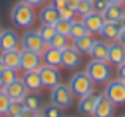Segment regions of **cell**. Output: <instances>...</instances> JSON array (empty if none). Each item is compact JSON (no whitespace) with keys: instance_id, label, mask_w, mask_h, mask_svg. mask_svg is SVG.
<instances>
[{"instance_id":"cell-39","label":"cell","mask_w":125,"mask_h":117,"mask_svg":"<svg viewBox=\"0 0 125 117\" xmlns=\"http://www.w3.org/2000/svg\"><path fill=\"white\" fill-rule=\"evenodd\" d=\"M117 41H119V43L125 48V27L120 29V33H119V38H117Z\"/></svg>"},{"instance_id":"cell-44","label":"cell","mask_w":125,"mask_h":117,"mask_svg":"<svg viewBox=\"0 0 125 117\" xmlns=\"http://www.w3.org/2000/svg\"><path fill=\"white\" fill-rule=\"evenodd\" d=\"M35 117H44V116H43V114H37V116H35Z\"/></svg>"},{"instance_id":"cell-18","label":"cell","mask_w":125,"mask_h":117,"mask_svg":"<svg viewBox=\"0 0 125 117\" xmlns=\"http://www.w3.org/2000/svg\"><path fill=\"white\" fill-rule=\"evenodd\" d=\"M59 19H60V14L54 5H46L40 11V21L43 22V25H54Z\"/></svg>"},{"instance_id":"cell-45","label":"cell","mask_w":125,"mask_h":117,"mask_svg":"<svg viewBox=\"0 0 125 117\" xmlns=\"http://www.w3.org/2000/svg\"><path fill=\"white\" fill-rule=\"evenodd\" d=\"M124 27H125V16H124Z\"/></svg>"},{"instance_id":"cell-49","label":"cell","mask_w":125,"mask_h":117,"mask_svg":"<svg viewBox=\"0 0 125 117\" xmlns=\"http://www.w3.org/2000/svg\"><path fill=\"white\" fill-rule=\"evenodd\" d=\"M120 117H125V116H120Z\"/></svg>"},{"instance_id":"cell-37","label":"cell","mask_w":125,"mask_h":117,"mask_svg":"<svg viewBox=\"0 0 125 117\" xmlns=\"http://www.w3.org/2000/svg\"><path fill=\"white\" fill-rule=\"evenodd\" d=\"M52 2H54L52 5H54L57 10H62V8H65V6H68V2H67V0H52Z\"/></svg>"},{"instance_id":"cell-20","label":"cell","mask_w":125,"mask_h":117,"mask_svg":"<svg viewBox=\"0 0 125 117\" xmlns=\"http://www.w3.org/2000/svg\"><path fill=\"white\" fill-rule=\"evenodd\" d=\"M43 62L49 67H55L62 65V51L54 49V48H46L44 52H43Z\"/></svg>"},{"instance_id":"cell-6","label":"cell","mask_w":125,"mask_h":117,"mask_svg":"<svg viewBox=\"0 0 125 117\" xmlns=\"http://www.w3.org/2000/svg\"><path fill=\"white\" fill-rule=\"evenodd\" d=\"M21 44H22V49H27V51H33V52H38L41 56L44 52L46 46L48 44L44 43V40L41 38L40 32L38 30H29L22 35L21 38Z\"/></svg>"},{"instance_id":"cell-48","label":"cell","mask_w":125,"mask_h":117,"mask_svg":"<svg viewBox=\"0 0 125 117\" xmlns=\"http://www.w3.org/2000/svg\"><path fill=\"white\" fill-rule=\"evenodd\" d=\"M122 3H125V0H122Z\"/></svg>"},{"instance_id":"cell-46","label":"cell","mask_w":125,"mask_h":117,"mask_svg":"<svg viewBox=\"0 0 125 117\" xmlns=\"http://www.w3.org/2000/svg\"><path fill=\"white\" fill-rule=\"evenodd\" d=\"M2 32H3V30H2V27H0V35H2Z\"/></svg>"},{"instance_id":"cell-34","label":"cell","mask_w":125,"mask_h":117,"mask_svg":"<svg viewBox=\"0 0 125 117\" xmlns=\"http://www.w3.org/2000/svg\"><path fill=\"white\" fill-rule=\"evenodd\" d=\"M108 5H109V3H108L106 0H94V2H92L94 13H98V14H103V13L106 11Z\"/></svg>"},{"instance_id":"cell-3","label":"cell","mask_w":125,"mask_h":117,"mask_svg":"<svg viewBox=\"0 0 125 117\" xmlns=\"http://www.w3.org/2000/svg\"><path fill=\"white\" fill-rule=\"evenodd\" d=\"M11 21L14 22L18 27H32L33 22H35L33 6L19 2L18 5L11 10Z\"/></svg>"},{"instance_id":"cell-17","label":"cell","mask_w":125,"mask_h":117,"mask_svg":"<svg viewBox=\"0 0 125 117\" xmlns=\"http://www.w3.org/2000/svg\"><path fill=\"white\" fill-rule=\"evenodd\" d=\"M2 60L5 63L6 68L18 71L21 68V51L19 49H11V51H3L2 54Z\"/></svg>"},{"instance_id":"cell-47","label":"cell","mask_w":125,"mask_h":117,"mask_svg":"<svg viewBox=\"0 0 125 117\" xmlns=\"http://www.w3.org/2000/svg\"><path fill=\"white\" fill-rule=\"evenodd\" d=\"M85 2H94V0H85Z\"/></svg>"},{"instance_id":"cell-29","label":"cell","mask_w":125,"mask_h":117,"mask_svg":"<svg viewBox=\"0 0 125 117\" xmlns=\"http://www.w3.org/2000/svg\"><path fill=\"white\" fill-rule=\"evenodd\" d=\"M43 116L44 117H63V112H62V108L55 105H46L43 108Z\"/></svg>"},{"instance_id":"cell-43","label":"cell","mask_w":125,"mask_h":117,"mask_svg":"<svg viewBox=\"0 0 125 117\" xmlns=\"http://www.w3.org/2000/svg\"><path fill=\"white\" fill-rule=\"evenodd\" d=\"M0 89H3V84H2V78H0Z\"/></svg>"},{"instance_id":"cell-16","label":"cell","mask_w":125,"mask_h":117,"mask_svg":"<svg viewBox=\"0 0 125 117\" xmlns=\"http://www.w3.org/2000/svg\"><path fill=\"white\" fill-rule=\"evenodd\" d=\"M108 62L111 65H120L125 62V48L119 41L109 43V51H108Z\"/></svg>"},{"instance_id":"cell-15","label":"cell","mask_w":125,"mask_h":117,"mask_svg":"<svg viewBox=\"0 0 125 117\" xmlns=\"http://www.w3.org/2000/svg\"><path fill=\"white\" fill-rule=\"evenodd\" d=\"M114 114V103L109 101V100L104 97V93H100V98H98V103L95 106L94 111V117H113Z\"/></svg>"},{"instance_id":"cell-19","label":"cell","mask_w":125,"mask_h":117,"mask_svg":"<svg viewBox=\"0 0 125 117\" xmlns=\"http://www.w3.org/2000/svg\"><path fill=\"white\" fill-rule=\"evenodd\" d=\"M108 51H109V44L106 41H97L95 40L94 46L90 49V54L94 60H101V62H108Z\"/></svg>"},{"instance_id":"cell-21","label":"cell","mask_w":125,"mask_h":117,"mask_svg":"<svg viewBox=\"0 0 125 117\" xmlns=\"http://www.w3.org/2000/svg\"><path fill=\"white\" fill-rule=\"evenodd\" d=\"M24 106L25 109L29 111H33V112H38L40 109H43V98L41 95H38L37 92H32V93H27L24 97Z\"/></svg>"},{"instance_id":"cell-40","label":"cell","mask_w":125,"mask_h":117,"mask_svg":"<svg viewBox=\"0 0 125 117\" xmlns=\"http://www.w3.org/2000/svg\"><path fill=\"white\" fill-rule=\"evenodd\" d=\"M68 2V6L70 8H73V10H76V6H78V3L81 2V0H67Z\"/></svg>"},{"instance_id":"cell-26","label":"cell","mask_w":125,"mask_h":117,"mask_svg":"<svg viewBox=\"0 0 125 117\" xmlns=\"http://www.w3.org/2000/svg\"><path fill=\"white\" fill-rule=\"evenodd\" d=\"M71 25H73V21H70V19H63V18H60V19H59V21L54 24L55 33L63 35V37H70Z\"/></svg>"},{"instance_id":"cell-12","label":"cell","mask_w":125,"mask_h":117,"mask_svg":"<svg viewBox=\"0 0 125 117\" xmlns=\"http://www.w3.org/2000/svg\"><path fill=\"white\" fill-rule=\"evenodd\" d=\"M83 22H84V25L87 27V30L90 32V35H92V33H100L106 21H104L103 14L90 13V14H87V16L83 18Z\"/></svg>"},{"instance_id":"cell-5","label":"cell","mask_w":125,"mask_h":117,"mask_svg":"<svg viewBox=\"0 0 125 117\" xmlns=\"http://www.w3.org/2000/svg\"><path fill=\"white\" fill-rule=\"evenodd\" d=\"M104 97L109 101L114 103V106L117 105H125V81L122 79H111L106 82V89H104Z\"/></svg>"},{"instance_id":"cell-31","label":"cell","mask_w":125,"mask_h":117,"mask_svg":"<svg viewBox=\"0 0 125 117\" xmlns=\"http://www.w3.org/2000/svg\"><path fill=\"white\" fill-rule=\"evenodd\" d=\"M24 109H25L24 101H11L10 103V108H8V116L18 117V116H21V112Z\"/></svg>"},{"instance_id":"cell-11","label":"cell","mask_w":125,"mask_h":117,"mask_svg":"<svg viewBox=\"0 0 125 117\" xmlns=\"http://www.w3.org/2000/svg\"><path fill=\"white\" fill-rule=\"evenodd\" d=\"M81 63V52L74 46H67L62 49V65L67 68H76Z\"/></svg>"},{"instance_id":"cell-13","label":"cell","mask_w":125,"mask_h":117,"mask_svg":"<svg viewBox=\"0 0 125 117\" xmlns=\"http://www.w3.org/2000/svg\"><path fill=\"white\" fill-rule=\"evenodd\" d=\"M19 43V35L14 30H3L0 35V49L2 51H11V49H18Z\"/></svg>"},{"instance_id":"cell-14","label":"cell","mask_w":125,"mask_h":117,"mask_svg":"<svg viewBox=\"0 0 125 117\" xmlns=\"http://www.w3.org/2000/svg\"><path fill=\"white\" fill-rule=\"evenodd\" d=\"M124 16H125V10L120 5H108L106 11L103 13V18L106 22H116L120 27H124Z\"/></svg>"},{"instance_id":"cell-41","label":"cell","mask_w":125,"mask_h":117,"mask_svg":"<svg viewBox=\"0 0 125 117\" xmlns=\"http://www.w3.org/2000/svg\"><path fill=\"white\" fill-rule=\"evenodd\" d=\"M109 5H120L122 3V0H106Z\"/></svg>"},{"instance_id":"cell-8","label":"cell","mask_w":125,"mask_h":117,"mask_svg":"<svg viewBox=\"0 0 125 117\" xmlns=\"http://www.w3.org/2000/svg\"><path fill=\"white\" fill-rule=\"evenodd\" d=\"M41 67V56L38 52H33V51H27L22 49L21 51V68L24 73L27 71H35Z\"/></svg>"},{"instance_id":"cell-1","label":"cell","mask_w":125,"mask_h":117,"mask_svg":"<svg viewBox=\"0 0 125 117\" xmlns=\"http://www.w3.org/2000/svg\"><path fill=\"white\" fill-rule=\"evenodd\" d=\"M85 73L89 74V78L95 84H106L108 81H111L113 71H111L109 62H101V60H94L92 58L87 63Z\"/></svg>"},{"instance_id":"cell-22","label":"cell","mask_w":125,"mask_h":117,"mask_svg":"<svg viewBox=\"0 0 125 117\" xmlns=\"http://www.w3.org/2000/svg\"><path fill=\"white\" fill-rule=\"evenodd\" d=\"M22 81H24L27 90H32V92H37V90H40V87H43V86H41V79H40V73H38V70H35V71H27V73L24 74V78H22Z\"/></svg>"},{"instance_id":"cell-25","label":"cell","mask_w":125,"mask_h":117,"mask_svg":"<svg viewBox=\"0 0 125 117\" xmlns=\"http://www.w3.org/2000/svg\"><path fill=\"white\" fill-rule=\"evenodd\" d=\"M85 35H90V32L87 30V27L84 25V22L83 21H73V25H71V30H70V38L71 40L85 37Z\"/></svg>"},{"instance_id":"cell-35","label":"cell","mask_w":125,"mask_h":117,"mask_svg":"<svg viewBox=\"0 0 125 117\" xmlns=\"http://www.w3.org/2000/svg\"><path fill=\"white\" fill-rule=\"evenodd\" d=\"M59 14H60V18H63V19H70V21H73V18L76 16V11H74L73 8H70V6H65V8L59 10Z\"/></svg>"},{"instance_id":"cell-23","label":"cell","mask_w":125,"mask_h":117,"mask_svg":"<svg viewBox=\"0 0 125 117\" xmlns=\"http://www.w3.org/2000/svg\"><path fill=\"white\" fill-rule=\"evenodd\" d=\"M120 25L116 24V22H104L103 29H101L100 35L104 38V40H111V41H117L119 38V33H120Z\"/></svg>"},{"instance_id":"cell-50","label":"cell","mask_w":125,"mask_h":117,"mask_svg":"<svg viewBox=\"0 0 125 117\" xmlns=\"http://www.w3.org/2000/svg\"><path fill=\"white\" fill-rule=\"evenodd\" d=\"M0 117H2V114H0Z\"/></svg>"},{"instance_id":"cell-24","label":"cell","mask_w":125,"mask_h":117,"mask_svg":"<svg viewBox=\"0 0 125 117\" xmlns=\"http://www.w3.org/2000/svg\"><path fill=\"white\" fill-rule=\"evenodd\" d=\"M95 43V38L92 35H85V37H81V38H76L73 40V46L79 51L81 54H90V49Z\"/></svg>"},{"instance_id":"cell-27","label":"cell","mask_w":125,"mask_h":117,"mask_svg":"<svg viewBox=\"0 0 125 117\" xmlns=\"http://www.w3.org/2000/svg\"><path fill=\"white\" fill-rule=\"evenodd\" d=\"M68 37H63V35H59V33H55L54 37H52V40L48 43V46L49 48H54V49H59V51H62V49H65V48L68 46Z\"/></svg>"},{"instance_id":"cell-2","label":"cell","mask_w":125,"mask_h":117,"mask_svg":"<svg viewBox=\"0 0 125 117\" xmlns=\"http://www.w3.org/2000/svg\"><path fill=\"white\" fill-rule=\"evenodd\" d=\"M94 84L95 82L89 78V74L85 73V71H78V73H74L73 76H71L68 87L71 89V92H73L74 97H79L81 98V97L94 92Z\"/></svg>"},{"instance_id":"cell-30","label":"cell","mask_w":125,"mask_h":117,"mask_svg":"<svg viewBox=\"0 0 125 117\" xmlns=\"http://www.w3.org/2000/svg\"><path fill=\"white\" fill-rule=\"evenodd\" d=\"M76 14H79V16H87V14H90V13H94V8H92V2H85V0H81L79 3H78V6H76Z\"/></svg>"},{"instance_id":"cell-32","label":"cell","mask_w":125,"mask_h":117,"mask_svg":"<svg viewBox=\"0 0 125 117\" xmlns=\"http://www.w3.org/2000/svg\"><path fill=\"white\" fill-rule=\"evenodd\" d=\"M40 35H41L43 40H44V43L48 44L49 41L52 40V37L55 35V29H54V25H43V27L40 29Z\"/></svg>"},{"instance_id":"cell-10","label":"cell","mask_w":125,"mask_h":117,"mask_svg":"<svg viewBox=\"0 0 125 117\" xmlns=\"http://www.w3.org/2000/svg\"><path fill=\"white\" fill-rule=\"evenodd\" d=\"M98 98H100V93H95V92H90L87 95L81 97L79 103H78V111L84 116H92L95 111V106L98 103Z\"/></svg>"},{"instance_id":"cell-7","label":"cell","mask_w":125,"mask_h":117,"mask_svg":"<svg viewBox=\"0 0 125 117\" xmlns=\"http://www.w3.org/2000/svg\"><path fill=\"white\" fill-rule=\"evenodd\" d=\"M38 73H40V79H41V86L43 87H55L60 82V73L57 71L55 67H49V65H41L38 68Z\"/></svg>"},{"instance_id":"cell-4","label":"cell","mask_w":125,"mask_h":117,"mask_svg":"<svg viewBox=\"0 0 125 117\" xmlns=\"http://www.w3.org/2000/svg\"><path fill=\"white\" fill-rule=\"evenodd\" d=\"M73 92L68 86L59 82L55 87H52L51 90V103L62 109H68L73 103Z\"/></svg>"},{"instance_id":"cell-36","label":"cell","mask_w":125,"mask_h":117,"mask_svg":"<svg viewBox=\"0 0 125 117\" xmlns=\"http://www.w3.org/2000/svg\"><path fill=\"white\" fill-rule=\"evenodd\" d=\"M117 78L125 81V62L120 63V65H117Z\"/></svg>"},{"instance_id":"cell-42","label":"cell","mask_w":125,"mask_h":117,"mask_svg":"<svg viewBox=\"0 0 125 117\" xmlns=\"http://www.w3.org/2000/svg\"><path fill=\"white\" fill-rule=\"evenodd\" d=\"M5 68H6V67H5V63H3V60H2V57H0V73H2V71H3V70H5Z\"/></svg>"},{"instance_id":"cell-9","label":"cell","mask_w":125,"mask_h":117,"mask_svg":"<svg viewBox=\"0 0 125 117\" xmlns=\"http://www.w3.org/2000/svg\"><path fill=\"white\" fill-rule=\"evenodd\" d=\"M3 92L8 95V98L11 100V101H22L24 97L27 95V87H25L24 81L18 78V79L13 81L11 84L3 87Z\"/></svg>"},{"instance_id":"cell-28","label":"cell","mask_w":125,"mask_h":117,"mask_svg":"<svg viewBox=\"0 0 125 117\" xmlns=\"http://www.w3.org/2000/svg\"><path fill=\"white\" fill-rule=\"evenodd\" d=\"M0 78H2V84L3 87L11 84L13 81L18 79V74H16V70H11V68H5V70L0 73Z\"/></svg>"},{"instance_id":"cell-38","label":"cell","mask_w":125,"mask_h":117,"mask_svg":"<svg viewBox=\"0 0 125 117\" xmlns=\"http://www.w3.org/2000/svg\"><path fill=\"white\" fill-rule=\"evenodd\" d=\"M22 3H27V5H30V6H38V5H41L44 0H21Z\"/></svg>"},{"instance_id":"cell-33","label":"cell","mask_w":125,"mask_h":117,"mask_svg":"<svg viewBox=\"0 0 125 117\" xmlns=\"http://www.w3.org/2000/svg\"><path fill=\"white\" fill-rule=\"evenodd\" d=\"M10 103H11V100H10L8 95H6V93L0 89V114H2V116L3 114H8Z\"/></svg>"}]
</instances>
